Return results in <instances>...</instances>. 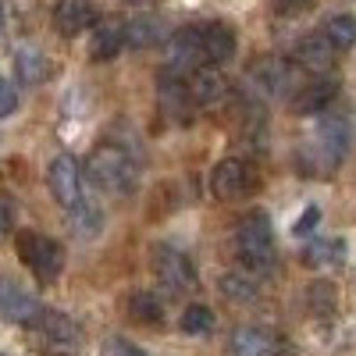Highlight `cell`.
<instances>
[{
    "label": "cell",
    "mask_w": 356,
    "mask_h": 356,
    "mask_svg": "<svg viewBox=\"0 0 356 356\" xmlns=\"http://www.w3.org/2000/svg\"><path fill=\"white\" fill-rule=\"evenodd\" d=\"M335 97H339V82L335 79H317L292 97V111L296 114H321L328 104H335Z\"/></svg>",
    "instance_id": "obj_20"
},
{
    "label": "cell",
    "mask_w": 356,
    "mask_h": 356,
    "mask_svg": "<svg viewBox=\"0 0 356 356\" xmlns=\"http://www.w3.org/2000/svg\"><path fill=\"white\" fill-rule=\"evenodd\" d=\"M314 4H317V0H275V11L285 15V18H296V15L314 11Z\"/></svg>",
    "instance_id": "obj_30"
},
{
    "label": "cell",
    "mask_w": 356,
    "mask_h": 356,
    "mask_svg": "<svg viewBox=\"0 0 356 356\" xmlns=\"http://www.w3.org/2000/svg\"><path fill=\"white\" fill-rule=\"evenodd\" d=\"M203 68V54H200V40L196 29H178L175 36H168V68L171 75H186Z\"/></svg>",
    "instance_id": "obj_14"
},
{
    "label": "cell",
    "mask_w": 356,
    "mask_h": 356,
    "mask_svg": "<svg viewBox=\"0 0 356 356\" xmlns=\"http://www.w3.org/2000/svg\"><path fill=\"white\" fill-rule=\"evenodd\" d=\"M15 75L22 86H43L50 79V61L40 47H18L15 50Z\"/></svg>",
    "instance_id": "obj_21"
},
{
    "label": "cell",
    "mask_w": 356,
    "mask_h": 356,
    "mask_svg": "<svg viewBox=\"0 0 356 356\" xmlns=\"http://www.w3.org/2000/svg\"><path fill=\"white\" fill-rule=\"evenodd\" d=\"M317 146H321V157L328 168L342 164L346 154H349V122L342 114H328V118H321V125H317Z\"/></svg>",
    "instance_id": "obj_13"
},
{
    "label": "cell",
    "mask_w": 356,
    "mask_h": 356,
    "mask_svg": "<svg viewBox=\"0 0 356 356\" xmlns=\"http://www.w3.org/2000/svg\"><path fill=\"white\" fill-rule=\"evenodd\" d=\"M157 107L164 118L171 122H186L193 104H189V89H186V79L182 75H171V72H161L157 79Z\"/></svg>",
    "instance_id": "obj_15"
},
{
    "label": "cell",
    "mask_w": 356,
    "mask_h": 356,
    "mask_svg": "<svg viewBox=\"0 0 356 356\" xmlns=\"http://www.w3.org/2000/svg\"><path fill=\"white\" fill-rule=\"evenodd\" d=\"M186 89H189V104L193 107H218L228 97V86H225L218 68H196V72H189Z\"/></svg>",
    "instance_id": "obj_17"
},
{
    "label": "cell",
    "mask_w": 356,
    "mask_h": 356,
    "mask_svg": "<svg viewBox=\"0 0 356 356\" xmlns=\"http://www.w3.org/2000/svg\"><path fill=\"white\" fill-rule=\"evenodd\" d=\"M0 33H4V0H0Z\"/></svg>",
    "instance_id": "obj_34"
},
{
    "label": "cell",
    "mask_w": 356,
    "mask_h": 356,
    "mask_svg": "<svg viewBox=\"0 0 356 356\" xmlns=\"http://www.w3.org/2000/svg\"><path fill=\"white\" fill-rule=\"evenodd\" d=\"M15 228V200L0 193V239Z\"/></svg>",
    "instance_id": "obj_31"
},
{
    "label": "cell",
    "mask_w": 356,
    "mask_h": 356,
    "mask_svg": "<svg viewBox=\"0 0 356 356\" xmlns=\"http://www.w3.org/2000/svg\"><path fill=\"white\" fill-rule=\"evenodd\" d=\"M178 328H182L186 335H211L214 328H218V317H214V310L207 307V303H189L186 310H182V321H178Z\"/></svg>",
    "instance_id": "obj_24"
},
{
    "label": "cell",
    "mask_w": 356,
    "mask_h": 356,
    "mask_svg": "<svg viewBox=\"0 0 356 356\" xmlns=\"http://www.w3.org/2000/svg\"><path fill=\"white\" fill-rule=\"evenodd\" d=\"M221 296H225L228 303H235V307H253L260 300L257 285L250 278H243V275H225L221 278Z\"/></svg>",
    "instance_id": "obj_27"
},
{
    "label": "cell",
    "mask_w": 356,
    "mask_h": 356,
    "mask_svg": "<svg viewBox=\"0 0 356 356\" xmlns=\"http://www.w3.org/2000/svg\"><path fill=\"white\" fill-rule=\"evenodd\" d=\"M235 257L250 275H275V232L267 214H250L239 228H235Z\"/></svg>",
    "instance_id": "obj_2"
},
{
    "label": "cell",
    "mask_w": 356,
    "mask_h": 356,
    "mask_svg": "<svg viewBox=\"0 0 356 356\" xmlns=\"http://www.w3.org/2000/svg\"><path fill=\"white\" fill-rule=\"evenodd\" d=\"M211 189H214V196L225 200V203L243 200V196L253 189V175H250L246 161H239V157L218 161V168H214V175H211Z\"/></svg>",
    "instance_id": "obj_8"
},
{
    "label": "cell",
    "mask_w": 356,
    "mask_h": 356,
    "mask_svg": "<svg viewBox=\"0 0 356 356\" xmlns=\"http://www.w3.org/2000/svg\"><path fill=\"white\" fill-rule=\"evenodd\" d=\"M129 4H139L143 8V4H150V0H129Z\"/></svg>",
    "instance_id": "obj_35"
},
{
    "label": "cell",
    "mask_w": 356,
    "mask_h": 356,
    "mask_svg": "<svg viewBox=\"0 0 356 356\" xmlns=\"http://www.w3.org/2000/svg\"><path fill=\"white\" fill-rule=\"evenodd\" d=\"M86 178L97 189L111 193V196H129L139 186V168L129 157V150L111 146V143H100L97 150L89 154V161H86Z\"/></svg>",
    "instance_id": "obj_1"
},
{
    "label": "cell",
    "mask_w": 356,
    "mask_h": 356,
    "mask_svg": "<svg viewBox=\"0 0 356 356\" xmlns=\"http://www.w3.org/2000/svg\"><path fill=\"white\" fill-rule=\"evenodd\" d=\"M171 29L161 15H139L132 22H125V47L132 50H150L157 43H168Z\"/></svg>",
    "instance_id": "obj_18"
},
{
    "label": "cell",
    "mask_w": 356,
    "mask_h": 356,
    "mask_svg": "<svg viewBox=\"0 0 356 356\" xmlns=\"http://www.w3.org/2000/svg\"><path fill=\"white\" fill-rule=\"evenodd\" d=\"M317 221H321V207H317V203H310L307 211H303V218L296 221V228H292V232H296V235H307V232H310Z\"/></svg>",
    "instance_id": "obj_33"
},
{
    "label": "cell",
    "mask_w": 356,
    "mask_h": 356,
    "mask_svg": "<svg viewBox=\"0 0 356 356\" xmlns=\"http://www.w3.org/2000/svg\"><path fill=\"white\" fill-rule=\"evenodd\" d=\"M335 285L332 282H310L307 285V310L314 314V317H324L328 321L332 314H335Z\"/></svg>",
    "instance_id": "obj_28"
},
{
    "label": "cell",
    "mask_w": 356,
    "mask_h": 356,
    "mask_svg": "<svg viewBox=\"0 0 356 356\" xmlns=\"http://www.w3.org/2000/svg\"><path fill=\"white\" fill-rule=\"evenodd\" d=\"M100 228H104V214H100V207L82 203V200H79V203L72 207V232L79 235V239H97Z\"/></svg>",
    "instance_id": "obj_25"
},
{
    "label": "cell",
    "mask_w": 356,
    "mask_h": 356,
    "mask_svg": "<svg viewBox=\"0 0 356 356\" xmlns=\"http://www.w3.org/2000/svg\"><path fill=\"white\" fill-rule=\"evenodd\" d=\"M93 25H97L93 0H57V4H54V29L65 40L82 36L86 29H93Z\"/></svg>",
    "instance_id": "obj_10"
},
{
    "label": "cell",
    "mask_w": 356,
    "mask_h": 356,
    "mask_svg": "<svg viewBox=\"0 0 356 356\" xmlns=\"http://www.w3.org/2000/svg\"><path fill=\"white\" fill-rule=\"evenodd\" d=\"M150 264H154V275L157 282L171 292V296H182V292H193L196 289V267L193 260L182 253V250H175V246H154L150 253Z\"/></svg>",
    "instance_id": "obj_4"
},
{
    "label": "cell",
    "mask_w": 356,
    "mask_h": 356,
    "mask_svg": "<svg viewBox=\"0 0 356 356\" xmlns=\"http://www.w3.org/2000/svg\"><path fill=\"white\" fill-rule=\"evenodd\" d=\"M33 332L47 353H72L79 346V324L68 314H57V310H43L33 324Z\"/></svg>",
    "instance_id": "obj_5"
},
{
    "label": "cell",
    "mask_w": 356,
    "mask_h": 356,
    "mask_svg": "<svg viewBox=\"0 0 356 356\" xmlns=\"http://www.w3.org/2000/svg\"><path fill=\"white\" fill-rule=\"evenodd\" d=\"M43 314V303L29 289H22L15 278H0V317L11 324H25L33 328L36 317Z\"/></svg>",
    "instance_id": "obj_7"
},
{
    "label": "cell",
    "mask_w": 356,
    "mask_h": 356,
    "mask_svg": "<svg viewBox=\"0 0 356 356\" xmlns=\"http://www.w3.org/2000/svg\"><path fill=\"white\" fill-rule=\"evenodd\" d=\"M250 79H253V86L260 89V93H267V97H285L289 89L296 86L292 65L282 61V57H260V61H253Z\"/></svg>",
    "instance_id": "obj_11"
},
{
    "label": "cell",
    "mask_w": 356,
    "mask_h": 356,
    "mask_svg": "<svg viewBox=\"0 0 356 356\" xmlns=\"http://www.w3.org/2000/svg\"><path fill=\"white\" fill-rule=\"evenodd\" d=\"M292 57H296V65H300V68L321 75V72H332V65H335V47L324 40V33H307V36L296 40Z\"/></svg>",
    "instance_id": "obj_16"
},
{
    "label": "cell",
    "mask_w": 356,
    "mask_h": 356,
    "mask_svg": "<svg viewBox=\"0 0 356 356\" xmlns=\"http://www.w3.org/2000/svg\"><path fill=\"white\" fill-rule=\"evenodd\" d=\"M196 40H200V54H203V65H228L235 57V29L225 22H207L196 29Z\"/></svg>",
    "instance_id": "obj_9"
},
{
    "label": "cell",
    "mask_w": 356,
    "mask_h": 356,
    "mask_svg": "<svg viewBox=\"0 0 356 356\" xmlns=\"http://www.w3.org/2000/svg\"><path fill=\"white\" fill-rule=\"evenodd\" d=\"M129 317L139 321V324H161L164 321V303L157 292H146V289H136L129 296Z\"/></svg>",
    "instance_id": "obj_23"
},
{
    "label": "cell",
    "mask_w": 356,
    "mask_h": 356,
    "mask_svg": "<svg viewBox=\"0 0 356 356\" xmlns=\"http://www.w3.org/2000/svg\"><path fill=\"white\" fill-rule=\"evenodd\" d=\"M289 346L271 332V328H257V324H246V328L232 332V356H282Z\"/></svg>",
    "instance_id": "obj_12"
},
{
    "label": "cell",
    "mask_w": 356,
    "mask_h": 356,
    "mask_svg": "<svg viewBox=\"0 0 356 356\" xmlns=\"http://www.w3.org/2000/svg\"><path fill=\"white\" fill-rule=\"evenodd\" d=\"M125 47V22L118 18H107V22H97L93 25V36H89V57L93 61H114Z\"/></svg>",
    "instance_id": "obj_19"
},
{
    "label": "cell",
    "mask_w": 356,
    "mask_h": 356,
    "mask_svg": "<svg viewBox=\"0 0 356 356\" xmlns=\"http://www.w3.org/2000/svg\"><path fill=\"white\" fill-rule=\"evenodd\" d=\"M100 356H150V353L139 349V346H136V342H129V339H122V335H114V339H104Z\"/></svg>",
    "instance_id": "obj_29"
},
{
    "label": "cell",
    "mask_w": 356,
    "mask_h": 356,
    "mask_svg": "<svg viewBox=\"0 0 356 356\" xmlns=\"http://www.w3.org/2000/svg\"><path fill=\"white\" fill-rule=\"evenodd\" d=\"M18 257H22V264H25L43 285H50V282L61 278L65 250L57 246L54 239H47V235H40V232H22V235H18Z\"/></svg>",
    "instance_id": "obj_3"
},
{
    "label": "cell",
    "mask_w": 356,
    "mask_h": 356,
    "mask_svg": "<svg viewBox=\"0 0 356 356\" xmlns=\"http://www.w3.org/2000/svg\"><path fill=\"white\" fill-rule=\"evenodd\" d=\"M47 186L54 193V200L61 203V207H72L82 200V168L72 154H57L47 168Z\"/></svg>",
    "instance_id": "obj_6"
},
{
    "label": "cell",
    "mask_w": 356,
    "mask_h": 356,
    "mask_svg": "<svg viewBox=\"0 0 356 356\" xmlns=\"http://www.w3.org/2000/svg\"><path fill=\"white\" fill-rule=\"evenodd\" d=\"M324 40L335 50H349L356 47V15H332L324 22Z\"/></svg>",
    "instance_id": "obj_26"
},
{
    "label": "cell",
    "mask_w": 356,
    "mask_h": 356,
    "mask_svg": "<svg viewBox=\"0 0 356 356\" xmlns=\"http://www.w3.org/2000/svg\"><path fill=\"white\" fill-rule=\"evenodd\" d=\"M300 257L307 267H339L346 260V243L342 239H314L303 246Z\"/></svg>",
    "instance_id": "obj_22"
},
{
    "label": "cell",
    "mask_w": 356,
    "mask_h": 356,
    "mask_svg": "<svg viewBox=\"0 0 356 356\" xmlns=\"http://www.w3.org/2000/svg\"><path fill=\"white\" fill-rule=\"evenodd\" d=\"M15 107H18V93H15V86H11L8 79H0V118H8Z\"/></svg>",
    "instance_id": "obj_32"
}]
</instances>
